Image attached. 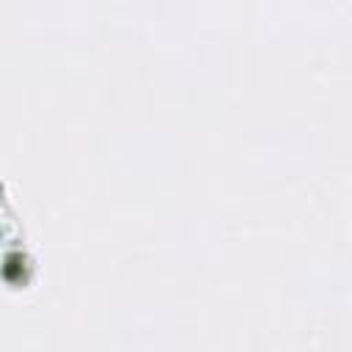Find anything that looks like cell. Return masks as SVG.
<instances>
[{
	"mask_svg": "<svg viewBox=\"0 0 352 352\" xmlns=\"http://www.w3.org/2000/svg\"><path fill=\"white\" fill-rule=\"evenodd\" d=\"M25 245L19 242V231H16V223H14V214L6 204V195H3V184H0V264H11V256L14 250H22Z\"/></svg>",
	"mask_w": 352,
	"mask_h": 352,
	"instance_id": "obj_1",
	"label": "cell"
}]
</instances>
